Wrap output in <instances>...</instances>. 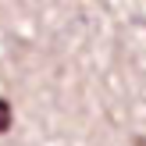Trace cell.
I'll use <instances>...</instances> for the list:
<instances>
[{
	"instance_id": "cell-2",
	"label": "cell",
	"mask_w": 146,
	"mask_h": 146,
	"mask_svg": "<svg viewBox=\"0 0 146 146\" xmlns=\"http://www.w3.org/2000/svg\"><path fill=\"white\" fill-rule=\"evenodd\" d=\"M135 146H146V135H143V139H139V143H135Z\"/></svg>"
},
{
	"instance_id": "cell-1",
	"label": "cell",
	"mask_w": 146,
	"mask_h": 146,
	"mask_svg": "<svg viewBox=\"0 0 146 146\" xmlns=\"http://www.w3.org/2000/svg\"><path fill=\"white\" fill-rule=\"evenodd\" d=\"M11 121H14V111H11V104H7L4 96H0V135L11 128Z\"/></svg>"
}]
</instances>
